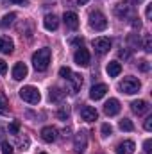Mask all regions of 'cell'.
<instances>
[{
	"label": "cell",
	"instance_id": "6da1fadb",
	"mask_svg": "<svg viewBox=\"0 0 152 154\" xmlns=\"http://www.w3.org/2000/svg\"><path fill=\"white\" fill-rule=\"evenodd\" d=\"M32 65L38 72H45L50 65V48H39L32 54Z\"/></svg>",
	"mask_w": 152,
	"mask_h": 154
},
{
	"label": "cell",
	"instance_id": "7a4b0ae2",
	"mask_svg": "<svg viewBox=\"0 0 152 154\" xmlns=\"http://www.w3.org/2000/svg\"><path fill=\"white\" fill-rule=\"evenodd\" d=\"M118 88L123 91V93H127V95H134V93H138L140 91V88H141V82L136 79V77H123L122 81H120V84H118Z\"/></svg>",
	"mask_w": 152,
	"mask_h": 154
},
{
	"label": "cell",
	"instance_id": "3957f363",
	"mask_svg": "<svg viewBox=\"0 0 152 154\" xmlns=\"http://www.w3.org/2000/svg\"><path fill=\"white\" fill-rule=\"evenodd\" d=\"M20 97L25 102H29V104H38L41 100V93L38 91V88H34V86H23L20 90Z\"/></svg>",
	"mask_w": 152,
	"mask_h": 154
},
{
	"label": "cell",
	"instance_id": "277c9868",
	"mask_svg": "<svg viewBox=\"0 0 152 154\" xmlns=\"http://www.w3.org/2000/svg\"><path fill=\"white\" fill-rule=\"evenodd\" d=\"M90 25L95 31H106L108 29V20L100 11H95V13L90 14Z\"/></svg>",
	"mask_w": 152,
	"mask_h": 154
},
{
	"label": "cell",
	"instance_id": "5b68a950",
	"mask_svg": "<svg viewBox=\"0 0 152 154\" xmlns=\"http://www.w3.org/2000/svg\"><path fill=\"white\" fill-rule=\"evenodd\" d=\"M114 14L122 20H127V18H134V5H131L129 2H122L114 7Z\"/></svg>",
	"mask_w": 152,
	"mask_h": 154
},
{
	"label": "cell",
	"instance_id": "8992f818",
	"mask_svg": "<svg viewBox=\"0 0 152 154\" xmlns=\"http://www.w3.org/2000/svg\"><path fill=\"white\" fill-rule=\"evenodd\" d=\"M86 147H88V134H86V131H79L74 138V149L77 154H84Z\"/></svg>",
	"mask_w": 152,
	"mask_h": 154
},
{
	"label": "cell",
	"instance_id": "52a82bcc",
	"mask_svg": "<svg viewBox=\"0 0 152 154\" xmlns=\"http://www.w3.org/2000/svg\"><path fill=\"white\" fill-rule=\"evenodd\" d=\"M74 59H75V63L79 65V66H88L90 61H91L90 50L84 48V47H79V48L75 50V54H74Z\"/></svg>",
	"mask_w": 152,
	"mask_h": 154
},
{
	"label": "cell",
	"instance_id": "ba28073f",
	"mask_svg": "<svg viewBox=\"0 0 152 154\" xmlns=\"http://www.w3.org/2000/svg\"><path fill=\"white\" fill-rule=\"evenodd\" d=\"M93 48L97 50V54H106V52H109V48H111V39L104 38V36L95 38L93 39Z\"/></svg>",
	"mask_w": 152,
	"mask_h": 154
},
{
	"label": "cell",
	"instance_id": "9c48e42d",
	"mask_svg": "<svg viewBox=\"0 0 152 154\" xmlns=\"http://www.w3.org/2000/svg\"><path fill=\"white\" fill-rule=\"evenodd\" d=\"M79 113H81V116H82V120H86V122H95V120L99 118L97 109L91 108V106H86V104H82V106L79 108Z\"/></svg>",
	"mask_w": 152,
	"mask_h": 154
},
{
	"label": "cell",
	"instance_id": "30bf717a",
	"mask_svg": "<svg viewBox=\"0 0 152 154\" xmlns=\"http://www.w3.org/2000/svg\"><path fill=\"white\" fill-rule=\"evenodd\" d=\"M41 138H43V142H47V143L56 142V140H57V129H56L54 125L43 127V129H41Z\"/></svg>",
	"mask_w": 152,
	"mask_h": 154
},
{
	"label": "cell",
	"instance_id": "8fae6325",
	"mask_svg": "<svg viewBox=\"0 0 152 154\" xmlns=\"http://www.w3.org/2000/svg\"><path fill=\"white\" fill-rule=\"evenodd\" d=\"M63 22H65V25H66L68 29H72V31H75L77 27H79V16H77L74 11H66V13L63 14Z\"/></svg>",
	"mask_w": 152,
	"mask_h": 154
},
{
	"label": "cell",
	"instance_id": "7c38bea8",
	"mask_svg": "<svg viewBox=\"0 0 152 154\" xmlns=\"http://www.w3.org/2000/svg\"><path fill=\"white\" fill-rule=\"evenodd\" d=\"M104 113L108 116H114L120 113V102H118V99H109L104 104Z\"/></svg>",
	"mask_w": 152,
	"mask_h": 154
},
{
	"label": "cell",
	"instance_id": "4fadbf2b",
	"mask_svg": "<svg viewBox=\"0 0 152 154\" xmlns=\"http://www.w3.org/2000/svg\"><path fill=\"white\" fill-rule=\"evenodd\" d=\"M134 149L136 145L132 140H123L122 143L116 145V154H134Z\"/></svg>",
	"mask_w": 152,
	"mask_h": 154
},
{
	"label": "cell",
	"instance_id": "5bb4252c",
	"mask_svg": "<svg viewBox=\"0 0 152 154\" xmlns=\"http://www.w3.org/2000/svg\"><path fill=\"white\" fill-rule=\"evenodd\" d=\"M106 93H108V86H106V84H95V86L90 90V97H91L93 100H100Z\"/></svg>",
	"mask_w": 152,
	"mask_h": 154
},
{
	"label": "cell",
	"instance_id": "9a60e30c",
	"mask_svg": "<svg viewBox=\"0 0 152 154\" xmlns=\"http://www.w3.org/2000/svg\"><path fill=\"white\" fill-rule=\"evenodd\" d=\"M27 65L25 63H16L14 66H13V79H16V81H22V79H25L27 77Z\"/></svg>",
	"mask_w": 152,
	"mask_h": 154
},
{
	"label": "cell",
	"instance_id": "2e32d148",
	"mask_svg": "<svg viewBox=\"0 0 152 154\" xmlns=\"http://www.w3.org/2000/svg\"><path fill=\"white\" fill-rule=\"evenodd\" d=\"M149 102L147 100H132L131 102V109L136 113V115H143V113H147L149 111Z\"/></svg>",
	"mask_w": 152,
	"mask_h": 154
},
{
	"label": "cell",
	"instance_id": "e0dca14e",
	"mask_svg": "<svg viewBox=\"0 0 152 154\" xmlns=\"http://www.w3.org/2000/svg\"><path fill=\"white\" fill-rule=\"evenodd\" d=\"M43 25H45L47 31H56V29L59 27V18H57L56 14H47V16L43 18Z\"/></svg>",
	"mask_w": 152,
	"mask_h": 154
},
{
	"label": "cell",
	"instance_id": "ac0fdd59",
	"mask_svg": "<svg viewBox=\"0 0 152 154\" xmlns=\"http://www.w3.org/2000/svg\"><path fill=\"white\" fill-rule=\"evenodd\" d=\"M68 82H70V93H77L82 86V75L81 74H72Z\"/></svg>",
	"mask_w": 152,
	"mask_h": 154
},
{
	"label": "cell",
	"instance_id": "d6986e66",
	"mask_svg": "<svg viewBox=\"0 0 152 154\" xmlns=\"http://www.w3.org/2000/svg\"><path fill=\"white\" fill-rule=\"evenodd\" d=\"M65 97H66V91L61 90V88H54V90H50V93H48V99H50L52 102H61Z\"/></svg>",
	"mask_w": 152,
	"mask_h": 154
},
{
	"label": "cell",
	"instance_id": "ffe728a7",
	"mask_svg": "<svg viewBox=\"0 0 152 154\" xmlns=\"http://www.w3.org/2000/svg\"><path fill=\"white\" fill-rule=\"evenodd\" d=\"M106 70H108V75L109 77H116V75H120V72H122V65L118 61H111V63H108Z\"/></svg>",
	"mask_w": 152,
	"mask_h": 154
},
{
	"label": "cell",
	"instance_id": "44dd1931",
	"mask_svg": "<svg viewBox=\"0 0 152 154\" xmlns=\"http://www.w3.org/2000/svg\"><path fill=\"white\" fill-rule=\"evenodd\" d=\"M13 48H14V45H13L11 39L9 38H2V36H0V52H4V54H11Z\"/></svg>",
	"mask_w": 152,
	"mask_h": 154
},
{
	"label": "cell",
	"instance_id": "7402d4cb",
	"mask_svg": "<svg viewBox=\"0 0 152 154\" xmlns=\"http://www.w3.org/2000/svg\"><path fill=\"white\" fill-rule=\"evenodd\" d=\"M9 109H11V108H9V100H7L5 93L0 91V115H7Z\"/></svg>",
	"mask_w": 152,
	"mask_h": 154
},
{
	"label": "cell",
	"instance_id": "603a6c76",
	"mask_svg": "<svg viewBox=\"0 0 152 154\" xmlns=\"http://www.w3.org/2000/svg\"><path fill=\"white\" fill-rule=\"evenodd\" d=\"M14 18H16V14L14 13H9V14H5L4 18H2V22H0V27L2 29H7L13 22H14Z\"/></svg>",
	"mask_w": 152,
	"mask_h": 154
},
{
	"label": "cell",
	"instance_id": "cb8c5ba5",
	"mask_svg": "<svg viewBox=\"0 0 152 154\" xmlns=\"http://www.w3.org/2000/svg\"><path fill=\"white\" fill-rule=\"evenodd\" d=\"M120 129L122 131H134V124L129 118H123V120H120Z\"/></svg>",
	"mask_w": 152,
	"mask_h": 154
},
{
	"label": "cell",
	"instance_id": "d4e9b609",
	"mask_svg": "<svg viewBox=\"0 0 152 154\" xmlns=\"http://www.w3.org/2000/svg\"><path fill=\"white\" fill-rule=\"evenodd\" d=\"M57 116L61 120H68L70 118V106H61L59 111H57Z\"/></svg>",
	"mask_w": 152,
	"mask_h": 154
},
{
	"label": "cell",
	"instance_id": "484cf974",
	"mask_svg": "<svg viewBox=\"0 0 152 154\" xmlns=\"http://www.w3.org/2000/svg\"><path fill=\"white\" fill-rule=\"evenodd\" d=\"M143 50H145V52H152V38H150V34H147V36L143 38Z\"/></svg>",
	"mask_w": 152,
	"mask_h": 154
},
{
	"label": "cell",
	"instance_id": "4316f807",
	"mask_svg": "<svg viewBox=\"0 0 152 154\" xmlns=\"http://www.w3.org/2000/svg\"><path fill=\"white\" fill-rule=\"evenodd\" d=\"M72 74H74V72H72L68 66H61V68H59V75L63 77V79H70Z\"/></svg>",
	"mask_w": 152,
	"mask_h": 154
},
{
	"label": "cell",
	"instance_id": "83f0119b",
	"mask_svg": "<svg viewBox=\"0 0 152 154\" xmlns=\"http://www.w3.org/2000/svg\"><path fill=\"white\" fill-rule=\"evenodd\" d=\"M18 131H20V122L18 120H14L13 124H9V134H18Z\"/></svg>",
	"mask_w": 152,
	"mask_h": 154
},
{
	"label": "cell",
	"instance_id": "f1b7e54d",
	"mask_svg": "<svg viewBox=\"0 0 152 154\" xmlns=\"http://www.w3.org/2000/svg\"><path fill=\"white\" fill-rule=\"evenodd\" d=\"M138 68H140L141 72H149V70H150V65H149L147 59H141V61L138 63Z\"/></svg>",
	"mask_w": 152,
	"mask_h": 154
},
{
	"label": "cell",
	"instance_id": "f546056e",
	"mask_svg": "<svg viewBox=\"0 0 152 154\" xmlns=\"http://www.w3.org/2000/svg\"><path fill=\"white\" fill-rule=\"evenodd\" d=\"M111 133H113V127H111L109 124H102V136H104V138H108Z\"/></svg>",
	"mask_w": 152,
	"mask_h": 154
},
{
	"label": "cell",
	"instance_id": "4dcf8cb0",
	"mask_svg": "<svg viewBox=\"0 0 152 154\" xmlns=\"http://www.w3.org/2000/svg\"><path fill=\"white\" fill-rule=\"evenodd\" d=\"M2 154H13V145L9 142H2Z\"/></svg>",
	"mask_w": 152,
	"mask_h": 154
},
{
	"label": "cell",
	"instance_id": "1f68e13d",
	"mask_svg": "<svg viewBox=\"0 0 152 154\" xmlns=\"http://www.w3.org/2000/svg\"><path fill=\"white\" fill-rule=\"evenodd\" d=\"M143 151H145V154H152V140H145Z\"/></svg>",
	"mask_w": 152,
	"mask_h": 154
},
{
	"label": "cell",
	"instance_id": "d6a6232c",
	"mask_svg": "<svg viewBox=\"0 0 152 154\" xmlns=\"http://www.w3.org/2000/svg\"><path fill=\"white\" fill-rule=\"evenodd\" d=\"M131 20H132V22H131V23H132V29H138V31H140V29H141V22H140V18L134 16V18H131Z\"/></svg>",
	"mask_w": 152,
	"mask_h": 154
},
{
	"label": "cell",
	"instance_id": "836d02e7",
	"mask_svg": "<svg viewBox=\"0 0 152 154\" xmlns=\"http://www.w3.org/2000/svg\"><path fill=\"white\" fill-rule=\"evenodd\" d=\"M5 72H7V63H5V61H2V59H0V75H4V74H5Z\"/></svg>",
	"mask_w": 152,
	"mask_h": 154
},
{
	"label": "cell",
	"instance_id": "e575fe53",
	"mask_svg": "<svg viewBox=\"0 0 152 154\" xmlns=\"http://www.w3.org/2000/svg\"><path fill=\"white\" fill-rule=\"evenodd\" d=\"M143 127H145V131H152V116H149V118L145 120V125H143Z\"/></svg>",
	"mask_w": 152,
	"mask_h": 154
},
{
	"label": "cell",
	"instance_id": "d590c367",
	"mask_svg": "<svg viewBox=\"0 0 152 154\" xmlns=\"http://www.w3.org/2000/svg\"><path fill=\"white\" fill-rule=\"evenodd\" d=\"M118 56H120V57H123V59H129L131 52H129V50H120V52H118Z\"/></svg>",
	"mask_w": 152,
	"mask_h": 154
},
{
	"label": "cell",
	"instance_id": "8d00e7d4",
	"mask_svg": "<svg viewBox=\"0 0 152 154\" xmlns=\"http://www.w3.org/2000/svg\"><path fill=\"white\" fill-rule=\"evenodd\" d=\"M145 16H147V20H150V16H152V4L147 5V9H145Z\"/></svg>",
	"mask_w": 152,
	"mask_h": 154
},
{
	"label": "cell",
	"instance_id": "74e56055",
	"mask_svg": "<svg viewBox=\"0 0 152 154\" xmlns=\"http://www.w3.org/2000/svg\"><path fill=\"white\" fill-rule=\"evenodd\" d=\"M13 4H20V5H27L29 4V0H11Z\"/></svg>",
	"mask_w": 152,
	"mask_h": 154
},
{
	"label": "cell",
	"instance_id": "f35d334b",
	"mask_svg": "<svg viewBox=\"0 0 152 154\" xmlns=\"http://www.w3.org/2000/svg\"><path fill=\"white\" fill-rule=\"evenodd\" d=\"M70 131H72L70 127H65V129H63V136H70Z\"/></svg>",
	"mask_w": 152,
	"mask_h": 154
},
{
	"label": "cell",
	"instance_id": "ab89813d",
	"mask_svg": "<svg viewBox=\"0 0 152 154\" xmlns=\"http://www.w3.org/2000/svg\"><path fill=\"white\" fill-rule=\"evenodd\" d=\"M72 45H82V39H81V38L72 39Z\"/></svg>",
	"mask_w": 152,
	"mask_h": 154
},
{
	"label": "cell",
	"instance_id": "60d3db41",
	"mask_svg": "<svg viewBox=\"0 0 152 154\" xmlns=\"http://www.w3.org/2000/svg\"><path fill=\"white\" fill-rule=\"evenodd\" d=\"M77 2H79V4H81V5H82V4H86V2H88V0H77Z\"/></svg>",
	"mask_w": 152,
	"mask_h": 154
},
{
	"label": "cell",
	"instance_id": "b9f144b4",
	"mask_svg": "<svg viewBox=\"0 0 152 154\" xmlns=\"http://www.w3.org/2000/svg\"><path fill=\"white\" fill-rule=\"evenodd\" d=\"M39 154H47V152H39Z\"/></svg>",
	"mask_w": 152,
	"mask_h": 154
}]
</instances>
